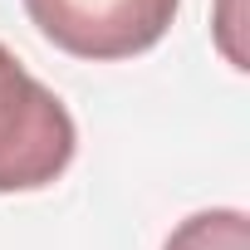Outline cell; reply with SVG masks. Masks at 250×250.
Instances as JSON below:
<instances>
[{"label":"cell","mask_w":250,"mask_h":250,"mask_svg":"<svg viewBox=\"0 0 250 250\" xmlns=\"http://www.w3.org/2000/svg\"><path fill=\"white\" fill-rule=\"evenodd\" d=\"M79 147V128L54 88H44L0 44V191L54 187Z\"/></svg>","instance_id":"cell-1"},{"label":"cell","mask_w":250,"mask_h":250,"mask_svg":"<svg viewBox=\"0 0 250 250\" xmlns=\"http://www.w3.org/2000/svg\"><path fill=\"white\" fill-rule=\"evenodd\" d=\"M182 0H25L30 25L64 54L113 64L147 54L177 20Z\"/></svg>","instance_id":"cell-2"},{"label":"cell","mask_w":250,"mask_h":250,"mask_svg":"<svg viewBox=\"0 0 250 250\" xmlns=\"http://www.w3.org/2000/svg\"><path fill=\"white\" fill-rule=\"evenodd\" d=\"M162 250H250V221L235 206H211L187 216Z\"/></svg>","instance_id":"cell-3"}]
</instances>
